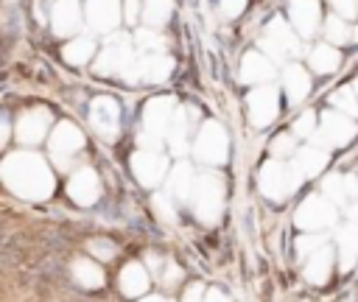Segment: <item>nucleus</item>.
Returning a JSON list of instances; mask_svg holds the SVG:
<instances>
[{"instance_id":"nucleus-15","label":"nucleus","mask_w":358,"mask_h":302,"mask_svg":"<svg viewBox=\"0 0 358 302\" xmlns=\"http://www.w3.org/2000/svg\"><path fill=\"white\" fill-rule=\"evenodd\" d=\"M120 0H87V22L98 34H109L120 25Z\"/></svg>"},{"instance_id":"nucleus-42","label":"nucleus","mask_w":358,"mask_h":302,"mask_svg":"<svg viewBox=\"0 0 358 302\" xmlns=\"http://www.w3.org/2000/svg\"><path fill=\"white\" fill-rule=\"evenodd\" d=\"M330 6L336 8L338 17H347V20H352L358 14V3L355 0H330Z\"/></svg>"},{"instance_id":"nucleus-48","label":"nucleus","mask_w":358,"mask_h":302,"mask_svg":"<svg viewBox=\"0 0 358 302\" xmlns=\"http://www.w3.org/2000/svg\"><path fill=\"white\" fill-rule=\"evenodd\" d=\"M204 302H229V299H227L221 291H207V294H204Z\"/></svg>"},{"instance_id":"nucleus-16","label":"nucleus","mask_w":358,"mask_h":302,"mask_svg":"<svg viewBox=\"0 0 358 302\" xmlns=\"http://www.w3.org/2000/svg\"><path fill=\"white\" fill-rule=\"evenodd\" d=\"M288 14H291V22H294V31L308 39L319 31V22H322V8H319V0H291L288 3Z\"/></svg>"},{"instance_id":"nucleus-26","label":"nucleus","mask_w":358,"mask_h":302,"mask_svg":"<svg viewBox=\"0 0 358 302\" xmlns=\"http://www.w3.org/2000/svg\"><path fill=\"white\" fill-rule=\"evenodd\" d=\"M263 36H266V39H271L274 45H280L288 56H299V53H302V50H299L296 31H294V28H288L282 17H274V20L266 25V34H263Z\"/></svg>"},{"instance_id":"nucleus-3","label":"nucleus","mask_w":358,"mask_h":302,"mask_svg":"<svg viewBox=\"0 0 358 302\" xmlns=\"http://www.w3.org/2000/svg\"><path fill=\"white\" fill-rule=\"evenodd\" d=\"M176 115V101L171 95L162 98H151L143 109V131H140V148H154L159 151V145L165 143V134L171 129V120Z\"/></svg>"},{"instance_id":"nucleus-18","label":"nucleus","mask_w":358,"mask_h":302,"mask_svg":"<svg viewBox=\"0 0 358 302\" xmlns=\"http://www.w3.org/2000/svg\"><path fill=\"white\" fill-rule=\"evenodd\" d=\"M50 28L56 36H70L81 28V3L78 0H53Z\"/></svg>"},{"instance_id":"nucleus-44","label":"nucleus","mask_w":358,"mask_h":302,"mask_svg":"<svg viewBox=\"0 0 358 302\" xmlns=\"http://www.w3.org/2000/svg\"><path fill=\"white\" fill-rule=\"evenodd\" d=\"M260 50H266V56H268V59H274V62H282V59L288 56L280 45H274V42H271V39H266V36L260 39Z\"/></svg>"},{"instance_id":"nucleus-19","label":"nucleus","mask_w":358,"mask_h":302,"mask_svg":"<svg viewBox=\"0 0 358 302\" xmlns=\"http://www.w3.org/2000/svg\"><path fill=\"white\" fill-rule=\"evenodd\" d=\"M171 70H173V59L168 53H143V59H137V73H140V81L145 84L168 81Z\"/></svg>"},{"instance_id":"nucleus-41","label":"nucleus","mask_w":358,"mask_h":302,"mask_svg":"<svg viewBox=\"0 0 358 302\" xmlns=\"http://www.w3.org/2000/svg\"><path fill=\"white\" fill-rule=\"evenodd\" d=\"M140 11H143V0H123V20L129 25H134L140 20Z\"/></svg>"},{"instance_id":"nucleus-5","label":"nucleus","mask_w":358,"mask_h":302,"mask_svg":"<svg viewBox=\"0 0 358 302\" xmlns=\"http://www.w3.org/2000/svg\"><path fill=\"white\" fill-rule=\"evenodd\" d=\"M193 215L201 224H215L224 213V179L215 173H201L196 176L193 196H190Z\"/></svg>"},{"instance_id":"nucleus-35","label":"nucleus","mask_w":358,"mask_h":302,"mask_svg":"<svg viewBox=\"0 0 358 302\" xmlns=\"http://www.w3.org/2000/svg\"><path fill=\"white\" fill-rule=\"evenodd\" d=\"M350 28H347V22L341 20V17H327L324 20V36L330 39V45H341V42H347L350 39Z\"/></svg>"},{"instance_id":"nucleus-4","label":"nucleus","mask_w":358,"mask_h":302,"mask_svg":"<svg viewBox=\"0 0 358 302\" xmlns=\"http://www.w3.org/2000/svg\"><path fill=\"white\" fill-rule=\"evenodd\" d=\"M302 179H305V173L299 171L296 162L271 159L260 168V193L271 201H285L302 185Z\"/></svg>"},{"instance_id":"nucleus-53","label":"nucleus","mask_w":358,"mask_h":302,"mask_svg":"<svg viewBox=\"0 0 358 302\" xmlns=\"http://www.w3.org/2000/svg\"><path fill=\"white\" fill-rule=\"evenodd\" d=\"M355 3H358V0H355Z\"/></svg>"},{"instance_id":"nucleus-47","label":"nucleus","mask_w":358,"mask_h":302,"mask_svg":"<svg viewBox=\"0 0 358 302\" xmlns=\"http://www.w3.org/2000/svg\"><path fill=\"white\" fill-rule=\"evenodd\" d=\"M8 134H11V126H8V120L0 115V148L6 145V140H8Z\"/></svg>"},{"instance_id":"nucleus-32","label":"nucleus","mask_w":358,"mask_h":302,"mask_svg":"<svg viewBox=\"0 0 358 302\" xmlns=\"http://www.w3.org/2000/svg\"><path fill=\"white\" fill-rule=\"evenodd\" d=\"M73 277H76V282L84 285V288H98V285H103V271H101V266H95L92 260H76V263H73Z\"/></svg>"},{"instance_id":"nucleus-52","label":"nucleus","mask_w":358,"mask_h":302,"mask_svg":"<svg viewBox=\"0 0 358 302\" xmlns=\"http://www.w3.org/2000/svg\"><path fill=\"white\" fill-rule=\"evenodd\" d=\"M352 89H355V95H358V81H355V84H352Z\"/></svg>"},{"instance_id":"nucleus-50","label":"nucleus","mask_w":358,"mask_h":302,"mask_svg":"<svg viewBox=\"0 0 358 302\" xmlns=\"http://www.w3.org/2000/svg\"><path fill=\"white\" fill-rule=\"evenodd\" d=\"M140 302H171L168 296H145V299H140Z\"/></svg>"},{"instance_id":"nucleus-17","label":"nucleus","mask_w":358,"mask_h":302,"mask_svg":"<svg viewBox=\"0 0 358 302\" xmlns=\"http://www.w3.org/2000/svg\"><path fill=\"white\" fill-rule=\"evenodd\" d=\"M196 120V109H176V115H173V120H171V129H168V134H165V143H168V151L173 154V157H185L187 151H190V137H187V131H190V123Z\"/></svg>"},{"instance_id":"nucleus-40","label":"nucleus","mask_w":358,"mask_h":302,"mask_svg":"<svg viewBox=\"0 0 358 302\" xmlns=\"http://www.w3.org/2000/svg\"><path fill=\"white\" fill-rule=\"evenodd\" d=\"M154 210L159 213V218H162V221H168V224H173V221H176V213H173V199H171V196L157 193V196H154Z\"/></svg>"},{"instance_id":"nucleus-45","label":"nucleus","mask_w":358,"mask_h":302,"mask_svg":"<svg viewBox=\"0 0 358 302\" xmlns=\"http://www.w3.org/2000/svg\"><path fill=\"white\" fill-rule=\"evenodd\" d=\"M243 8H246V0H221V11H224L227 17L243 14Z\"/></svg>"},{"instance_id":"nucleus-29","label":"nucleus","mask_w":358,"mask_h":302,"mask_svg":"<svg viewBox=\"0 0 358 302\" xmlns=\"http://www.w3.org/2000/svg\"><path fill=\"white\" fill-rule=\"evenodd\" d=\"M92 53H95V42H92L90 36H76V39H70V42L64 45V50H62L64 62L73 64V67L87 64V62L92 59Z\"/></svg>"},{"instance_id":"nucleus-25","label":"nucleus","mask_w":358,"mask_h":302,"mask_svg":"<svg viewBox=\"0 0 358 302\" xmlns=\"http://www.w3.org/2000/svg\"><path fill=\"white\" fill-rule=\"evenodd\" d=\"M148 268L143 263H126L120 268V277H117V285L126 296H143L145 288H148Z\"/></svg>"},{"instance_id":"nucleus-6","label":"nucleus","mask_w":358,"mask_h":302,"mask_svg":"<svg viewBox=\"0 0 358 302\" xmlns=\"http://www.w3.org/2000/svg\"><path fill=\"white\" fill-rule=\"evenodd\" d=\"M229 154V137L218 120H207L196 140H193V157L204 165H224Z\"/></svg>"},{"instance_id":"nucleus-27","label":"nucleus","mask_w":358,"mask_h":302,"mask_svg":"<svg viewBox=\"0 0 358 302\" xmlns=\"http://www.w3.org/2000/svg\"><path fill=\"white\" fill-rule=\"evenodd\" d=\"M358 260V224H347L338 229V263L341 268H352Z\"/></svg>"},{"instance_id":"nucleus-20","label":"nucleus","mask_w":358,"mask_h":302,"mask_svg":"<svg viewBox=\"0 0 358 302\" xmlns=\"http://www.w3.org/2000/svg\"><path fill=\"white\" fill-rule=\"evenodd\" d=\"M274 76V64L268 56L257 53V50H249L243 59H241V81L243 84H266L268 78Z\"/></svg>"},{"instance_id":"nucleus-38","label":"nucleus","mask_w":358,"mask_h":302,"mask_svg":"<svg viewBox=\"0 0 358 302\" xmlns=\"http://www.w3.org/2000/svg\"><path fill=\"white\" fill-rule=\"evenodd\" d=\"M313 126H316V112L313 109H305L296 117V123H294V134L296 137H310L313 134Z\"/></svg>"},{"instance_id":"nucleus-36","label":"nucleus","mask_w":358,"mask_h":302,"mask_svg":"<svg viewBox=\"0 0 358 302\" xmlns=\"http://www.w3.org/2000/svg\"><path fill=\"white\" fill-rule=\"evenodd\" d=\"M319 246H324V238L319 235V232H308V235H299V240H296V252H299V257H310Z\"/></svg>"},{"instance_id":"nucleus-31","label":"nucleus","mask_w":358,"mask_h":302,"mask_svg":"<svg viewBox=\"0 0 358 302\" xmlns=\"http://www.w3.org/2000/svg\"><path fill=\"white\" fill-rule=\"evenodd\" d=\"M338 62H341V56H338V50L333 48V45H316L313 50H310V70L313 73H333L336 67H338Z\"/></svg>"},{"instance_id":"nucleus-11","label":"nucleus","mask_w":358,"mask_h":302,"mask_svg":"<svg viewBox=\"0 0 358 302\" xmlns=\"http://www.w3.org/2000/svg\"><path fill=\"white\" fill-rule=\"evenodd\" d=\"M246 106H249L252 123H255L257 129H263V126H268V123L277 117V112H280V92H277L274 87H268V84H257V87L249 92Z\"/></svg>"},{"instance_id":"nucleus-8","label":"nucleus","mask_w":358,"mask_h":302,"mask_svg":"<svg viewBox=\"0 0 358 302\" xmlns=\"http://www.w3.org/2000/svg\"><path fill=\"white\" fill-rule=\"evenodd\" d=\"M355 134H358V126L350 120V115H344V112H324L322 115V129L313 131L310 140L319 148H330V145H347Z\"/></svg>"},{"instance_id":"nucleus-37","label":"nucleus","mask_w":358,"mask_h":302,"mask_svg":"<svg viewBox=\"0 0 358 302\" xmlns=\"http://www.w3.org/2000/svg\"><path fill=\"white\" fill-rule=\"evenodd\" d=\"M87 249L92 252V257H98V260H112L115 257V243L112 240H106V238H92L90 243H87Z\"/></svg>"},{"instance_id":"nucleus-46","label":"nucleus","mask_w":358,"mask_h":302,"mask_svg":"<svg viewBox=\"0 0 358 302\" xmlns=\"http://www.w3.org/2000/svg\"><path fill=\"white\" fill-rule=\"evenodd\" d=\"M185 302H204V288L196 282V285H190V291L185 294Z\"/></svg>"},{"instance_id":"nucleus-12","label":"nucleus","mask_w":358,"mask_h":302,"mask_svg":"<svg viewBox=\"0 0 358 302\" xmlns=\"http://www.w3.org/2000/svg\"><path fill=\"white\" fill-rule=\"evenodd\" d=\"M90 123L101 140H115L120 129V109L112 98H95L90 103Z\"/></svg>"},{"instance_id":"nucleus-9","label":"nucleus","mask_w":358,"mask_h":302,"mask_svg":"<svg viewBox=\"0 0 358 302\" xmlns=\"http://www.w3.org/2000/svg\"><path fill=\"white\" fill-rule=\"evenodd\" d=\"M48 145H50V157H53L56 168H67L70 159L84 148V134L78 131V126L62 120V123H56Z\"/></svg>"},{"instance_id":"nucleus-43","label":"nucleus","mask_w":358,"mask_h":302,"mask_svg":"<svg viewBox=\"0 0 358 302\" xmlns=\"http://www.w3.org/2000/svg\"><path fill=\"white\" fill-rule=\"evenodd\" d=\"M159 280H162V285H168V288H173L179 280H182V268L179 266H173V263H168L165 268H162V274H159Z\"/></svg>"},{"instance_id":"nucleus-14","label":"nucleus","mask_w":358,"mask_h":302,"mask_svg":"<svg viewBox=\"0 0 358 302\" xmlns=\"http://www.w3.org/2000/svg\"><path fill=\"white\" fill-rule=\"evenodd\" d=\"M67 193H70V199L78 207H92L98 201V196H101V179H98V173L92 168H78L70 176V182H67Z\"/></svg>"},{"instance_id":"nucleus-1","label":"nucleus","mask_w":358,"mask_h":302,"mask_svg":"<svg viewBox=\"0 0 358 302\" xmlns=\"http://www.w3.org/2000/svg\"><path fill=\"white\" fill-rule=\"evenodd\" d=\"M0 179L14 196L25 201H45L53 196V187H56L50 165L34 151L8 154L0 162Z\"/></svg>"},{"instance_id":"nucleus-33","label":"nucleus","mask_w":358,"mask_h":302,"mask_svg":"<svg viewBox=\"0 0 358 302\" xmlns=\"http://www.w3.org/2000/svg\"><path fill=\"white\" fill-rule=\"evenodd\" d=\"M134 42H137V50H143V53H162L165 50L162 34H157V28H148V25L137 31Z\"/></svg>"},{"instance_id":"nucleus-24","label":"nucleus","mask_w":358,"mask_h":302,"mask_svg":"<svg viewBox=\"0 0 358 302\" xmlns=\"http://www.w3.org/2000/svg\"><path fill=\"white\" fill-rule=\"evenodd\" d=\"M282 89H285L291 103H299L310 92V73L302 64H288L282 70Z\"/></svg>"},{"instance_id":"nucleus-39","label":"nucleus","mask_w":358,"mask_h":302,"mask_svg":"<svg viewBox=\"0 0 358 302\" xmlns=\"http://www.w3.org/2000/svg\"><path fill=\"white\" fill-rule=\"evenodd\" d=\"M294 148H296V140H294V134H277L274 140H271V154L274 157H288V154H294Z\"/></svg>"},{"instance_id":"nucleus-49","label":"nucleus","mask_w":358,"mask_h":302,"mask_svg":"<svg viewBox=\"0 0 358 302\" xmlns=\"http://www.w3.org/2000/svg\"><path fill=\"white\" fill-rule=\"evenodd\" d=\"M347 215H350V221H352V224H358V199H355V201L350 204V210H347Z\"/></svg>"},{"instance_id":"nucleus-51","label":"nucleus","mask_w":358,"mask_h":302,"mask_svg":"<svg viewBox=\"0 0 358 302\" xmlns=\"http://www.w3.org/2000/svg\"><path fill=\"white\" fill-rule=\"evenodd\" d=\"M350 39H355V42H358V25L352 28V34H350Z\"/></svg>"},{"instance_id":"nucleus-7","label":"nucleus","mask_w":358,"mask_h":302,"mask_svg":"<svg viewBox=\"0 0 358 302\" xmlns=\"http://www.w3.org/2000/svg\"><path fill=\"white\" fill-rule=\"evenodd\" d=\"M336 204L324 196V193H313L302 201V207L296 210L294 215V224L305 232H322V229H330L336 224Z\"/></svg>"},{"instance_id":"nucleus-13","label":"nucleus","mask_w":358,"mask_h":302,"mask_svg":"<svg viewBox=\"0 0 358 302\" xmlns=\"http://www.w3.org/2000/svg\"><path fill=\"white\" fill-rule=\"evenodd\" d=\"M48 126H50V112H48L45 106H36V109H28V112L20 115L14 134H17V140L25 143V145H36V143L45 140Z\"/></svg>"},{"instance_id":"nucleus-10","label":"nucleus","mask_w":358,"mask_h":302,"mask_svg":"<svg viewBox=\"0 0 358 302\" xmlns=\"http://www.w3.org/2000/svg\"><path fill=\"white\" fill-rule=\"evenodd\" d=\"M131 173L140 185L157 187L168 173V159H165V154H159L154 148H140L131 154Z\"/></svg>"},{"instance_id":"nucleus-34","label":"nucleus","mask_w":358,"mask_h":302,"mask_svg":"<svg viewBox=\"0 0 358 302\" xmlns=\"http://www.w3.org/2000/svg\"><path fill=\"white\" fill-rule=\"evenodd\" d=\"M330 101H333V106H336L338 112H344V115H350V117L358 115V95H355L352 87H338V89L330 95Z\"/></svg>"},{"instance_id":"nucleus-28","label":"nucleus","mask_w":358,"mask_h":302,"mask_svg":"<svg viewBox=\"0 0 358 302\" xmlns=\"http://www.w3.org/2000/svg\"><path fill=\"white\" fill-rule=\"evenodd\" d=\"M294 162L299 165V171H302L305 176H316V173H322L324 165H327V148L305 145L302 151H296V159H294Z\"/></svg>"},{"instance_id":"nucleus-21","label":"nucleus","mask_w":358,"mask_h":302,"mask_svg":"<svg viewBox=\"0 0 358 302\" xmlns=\"http://www.w3.org/2000/svg\"><path fill=\"white\" fill-rule=\"evenodd\" d=\"M322 193H324L336 207H341V204H347L350 199L358 196V179L350 176V173H330V176H324V182H322Z\"/></svg>"},{"instance_id":"nucleus-30","label":"nucleus","mask_w":358,"mask_h":302,"mask_svg":"<svg viewBox=\"0 0 358 302\" xmlns=\"http://www.w3.org/2000/svg\"><path fill=\"white\" fill-rule=\"evenodd\" d=\"M173 11V0H143V22L148 28H162Z\"/></svg>"},{"instance_id":"nucleus-22","label":"nucleus","mask_w":358,"mask_h":302,"mask_svg":"<svg viewBox=\"0 0 358 302\" xmlns=\"http://www.w3.org/2000/svg\"><path fill=\"white\" fill-rule=\"evenodd\" d=\"M193 185H196V173L190 168V162H176L168 173V196L173 201H190L193 196Z\"/></svg>"},{"instance_id":"nucleus-23","label":"nucleus","mask_w":358,"mask_h":302,"mask_svg":"<svg viewBox=\"0 0 358 302\" xmlns=\"http://www.w3.org/2000/svg\"><path fill=\"white\" fill-rule=\"evenodd\" d=\"M330 271H333V249H330L327 243L319 246L310 257H305L302 274H305V280H308L310 285H324V282L330 280Z\"/></svg>"},{"instance_id":"nucleus-2","label":"nucleus","mask_w":358,"mask_h":302,"mask_svg":"<svg viewBox=\"0 0 358 302\" xmlns=\"http://www.w3.org/2000/svg\"><path fill=\"white\" fill-rule=\"evenodd\" d=\"M95 73L109 76V78H123L129 84L140 81L137 73V56L131 48V39L126 34H112L106 45L101 48V56L95 59Z\"/></svg>"}]
</instances>
